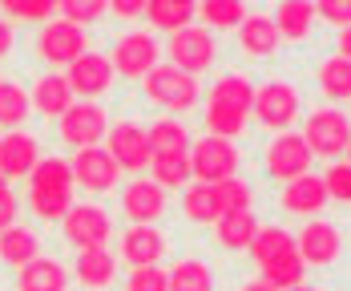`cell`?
Masks as SVG:
<instances>
[{"mask_svg":"<svg viewBox=\"0 0 351 291\" xmlns=\"http://www.w3.org/2000/svg\"><path fill=\"white\" fill-rule=\"evenodd\" d=\"M214 235H218V243L226 247V251H243L250 247V239L258 235V222L250 211H239V215H222L214 222Z\"/></svg>","mask_w":351,"mask_h":291,"instance_id":"obj_28","label":"cell"},{"mask_svg":"<svg viewBox=\"0 0 351 291\" xmlns=\"http://www.w3.org/2000/svg\"><path fill=\"white\" fill-rule=\"evenodd\" d=\"M0 259L8 263V267H29L33 259H40V239H36L29 226H8L4 235H0Z\"/></svg>","mask_w":351,"mask_h":291,"instance_id":"obj_25","label":"cell"},{"mask_svg":"<svg viewBox=\"0 0 351 291\" xmlns=\"http://www.w3.org/2000/svg\"><path fill=\"white\" fill-rule=\"evenodd\" d=\"M271 21L279 29V40H303L315 25V4L311 0H282Z\"/></svg>","mask_w":351,"mask_h":291,"instance_id":"obj_23","label":"cell"},{"mask_svg":"<svg viewBox=\"0 0 351 291\" xmlns=\"http://www.w3.org/2000/svg\"><path fill=\"white\" fill-rule=\"evenodd\" d=\"M339 57L351 61V29H339Z\"/></svg>","mask_w":351,"mask_h":291,"instance_id":"obj_47","label":"cell"},{"mask_svg":"<svg viewBox=\"0 0 351 291\" xmlns=\"http://www.w3.org/2000/svg\"><path fill=\"white\" fill-rule=\"evenodd\" d=\"M291 291H315V288H307V283H299V288H291Z\"/></svg>","mask_w":351,"mask_h":291,"instance_id":"obj_49","label":"cell"},{"mask_svg":"<svg viewBox=\"0 0 351 291\" xmlns=\"http://www.w3.org/2000/svg\"><path fill=\"white\" fill-rule=\"evenodd\" d=\"M29 207L36 218H65L73 211V190H29Z\"/></svg>","mask_w":351,"mask_h":291,"instance_id":"obj_38","label":"cell"},{"mask_svg":"<svg viewBox=\"0 0 351 291\" xmlns=\"http://www.w3.org/2000/svg\"><path fill=\"white\" fill-rule=\"evenodd\" d=\"M319 89H323V97H331V102H351V61H343L339 53L327 57V61L319 65Z\"/></svg>","mask_w":351,"mask_h":291,"instance_id":"obj_30","label":"cell"},{"mask_svg":"<svg viewBox=\"0 0 351 291\" xmlns=\"http://www.w3.org/2000/svg\"><path fill=\"white\" fill-rule=\"evenodd\" d=\"M239 45L250 57H271L279 49V29L267 12H246V21L239 25Z\"/></svg>","mask_w":351,"mask_h":291,"instance_id":"obj_20","label":"cell"},{"mask_svg":"<svg viewBox=\"0 0 351 291\" xmlns=\"http://www.w3.org/2000/svg\"><path fill=\"white\" fill-rule=\"evenodd\" d=\"M109 158L121 166V170H141L154 154H149V138H145V126L138 121H117L109 126Z\"/></svg>","mask_w":351,"mask_h":291,"instance_id":"obj_12","label":"cell"},{"mask_svg":"<svg viewBox=\"0 0 351 291\" xmlns=\"http://www.w3.org/2000/svg\"><path fill=\"white\" fill-rule=\"evenodd\" d=\"M29 190H73V166L65 158H40L29 174Z\"/></svg>","mask_w":351,"mask_h":291,"instance_id":"obj_32","label":"cell"},{"mask_svg":"<svg viewBox=\"0 0 351 291\" xmlns=\"http://www.w3.org/2000/svg\"><path fill=\"white\" fill-rule=\"evenodd\" d=\"M239 291H275L271 283H263V279H250V283H243Z\"/></svg>","mask_w":351,"mask_h":291,"instance_id":"obj_48","label":"cell"},{"mask_svg":"<svg viewBox=\"0 0 351 291\" xmlns=\"http://www.w3.org/2000/svg\"><path fill=\"white\" fill-rule=\"evenodd\" d=\"M29 109H33L29 89L0 77V126H21V121L29 117Z\"/></svg>","mask_w":351,"mask_h":291,"instance_id":"obj_34","label":"cell"},{"mask_svg":"<svg viewBox=\"0 0 351 291\" xmlns=\"http://www.w3.org/2000/svg\"><path fill=\"white\" fill-rule=\"evenodd\" d=\"M61 222H65V239H69L77 251H97V247H106L109 235H113V222H109V215L101 211V207H93V202L73 207Z\"/></svg>","mask_w":351,"mask_h":291,"instance_id":"obj_6","label":"cell"},{"mask_svg":"<svg viewBox=\"0 0 351 291\" xmlns=\"http://www.w3.org/2000/svg\"><path fill=\"white\" fill-rule=\"evenodd\" d=\"M36 53H40L45 61H53V65H73L77 57L89 53V49H85V29L69 25L65 16H61V21H49V25H40V33H36Z\"/></svg>","mask_w":351,"mask_h":291,"instance_id":"obj_7","label":"cell"},{"mask_svg":"<svg viewBox=\"0 0 351 291\" xmlns=\"http://www.w3.org/2000/svg\"><path fill=\"white\" fill-rule=\"evenodd\" d=\"M267 130H287L299 117V89L291 81H267L254 89V109H250Z\"/></svg>","mask_w":351,"mask_h":291,"instance_id":"obj_5","label":"cell"},{"mask_svg":"<svg viewBox=\"0 0 351 291\" xmlns=\"http://www.w3.org/2000/svg\"><path fill=\"white\" fill-rule=\"evenodd\" d=\"M4 12L16 21H45L53 16V0H4Z\"/></svg>","mask_w":351,"mask_h":291,"instance_id":"obj_41","label":"cell"},{"mask_svg":"<svg viewBox=\"0 0 351 291\" xmlns=\"http://www.w3.org/2000/svg\"><path fill=\"white\" fill-rule=\"evenodd\" d=\"M4 182H8V178H4V174H0V190H8V186H4Z\"/></svg>","mask_w":351,"mask_h":291,"instance_id":"obj_50","label":"cell"},{"mask_svg":"<svg viewBox=\"0 0 351 291\" xmlns=\"http://www.w3.org/2000/svg\"><path fill=\"white\" fill-rule=\"evenodd\" d=\"M149 166H154V182L166 190V186H190L194 178V170H190V150L186 154H158V158H149Z\"/></svg>","mask_w":351,"mask_h":291,"instance_id":"obj_33","label":"cell"},{"mask_svg":"<svg viewBox=\"0 0 351 291\" xmlns=\"http://www.w3.org/2000/svg\"><path fill=\"white\" fill-rule=\"evenodd\" d=\"M194 4L190 0H149L145 4V21L154 25V29H166V33H178V29H186L190 21H194Z\"/></svg>","mask_w":351,"mask_h":291,"instance_id":"obj_27","label":"cell"},{"mask_svg":"<svg viewBox=\"0 0 351 291\" xmlns=\"http://www.w3.org/2000/svg\"><path fill=\"white\" fill-rule=\"evenodd\" d=\"M331 198H327V186L319 174H303V178L287 182L282 186V211H291V215H319L323 207H327Z\"/></svg>","mask_w":351,"mask_h":291,"instance_id":"obj_18","label":"cell"},{"mask_svg":"<svg viewBox=\"0 0 351 291\" xmlns=\"http://www.w3.org/2000/svg\"><path fill=\"white\" fill-rule=\"evenodd\" d=\"M16 226V194L12 190H0V235Z\"/></svg>","mask_w":351,"mask_h":291,"instance_id":"obj_44","label":"cell"},{"mask_svg":"<svg viewBox=\"0 0 351 291\" xmlns=\"http://www.w3.org/2000/svg\"><path fill=\"white\" fill-rule=\"evenodd\" d=\"M125 291H170V271L158 267H134L130 279H125Z\"/></svg>","mask_w":351,"mask_h":291,"instance_id":"obj_39","label":"cell"},{"mask_svg":"<svg viewBox=\"0 0 351 291\" xmlns=\"http://www.w3.org/2000/svg\"><path fill=\"white\" fill-rule=\"evenodd\" d=\"M214 207H218V218L222 215H239V211H250V186H246L239 174L226 182H214Z\"/></svg>","mask_w":351,"mask_h":291,"instance_id":"obj_36","label":"cell"},{"mask_svg":"<svg viewBox=\"0 0 351 291\" xmlns=\"http://www.w3.org/2000/svg\"><path fill=\"white\" fill-rule=\"evenodd\" d=\"M315 16H323L327 25L351 29V0H323V4H315Z\"/></svg>","mask_w":351,"mask_h":291,"instance_id":"obj_43","label":"cell"},{"mask_svg":"<svg viewBox=\"0 0 351 291\" xmlns=\"http://www.w3.org/2000/svg\"><path fill=\"white\" fill-rule=\"evenodd\" d=\"M214 53H218V45H214L210 29H198V25H186V29H178L170 33V57H174V65L182 73H202L210 69Z\"/></svg>","mask_w":351,"mask_h":291,"instance_id":"obj_9","label":"cell"},{"mask_svg":"<svg viewBox=\"0 0 351 291\" xmlns=\"http://www.w3.org/2000/svg\"><path fill=\"white\" fill-rule=\"evenodd\" d=\"M29 102H33V109H40L45 117H61V113L73 106V89H69V81H65L61 73H45V77L33 85Z\"/></svg>","mask_w":351,"mask_h":291,"instance_id":"obj_22","label":"cell"},{"mask_svg":"<svg viewBox=\"0 0 351 291\" xmlns=\"http://www.w3.org/2000/svg\"><path fill=\"white\" fill-rule=\"evenodd\" d=\"M121 207H125V215H130L134 226H154L162 218V211H166V190L154 178H138V182L125 186Z\"/></svg>","mask_w":351,"mask_h":291,"instance_id":"obj_15","label":"cell"},{"mask_svg":"<svg viewBox=\"0 0 351 291\" xmlns=\"http://www.w3.org/2000/svg\"><path fill=\"white\" fill-rule=\"evenodd\" d=\"M182 211L194 222H218V207H214V186L206 182H190L182 194Z\"/></svg>","mask_w":351,"mask_h":291,"instance_id":"obj_35","label":"cell"},{"mask_svg":"<svg viewBox=\"0 0 351 291\" xmlns=\"http://www.w3.org/2000/svg\"><path fill=\"white\" fill-rule=\"evenodd\" d=\"M267 174L279 182H295L311 174V150L303 142V134H279L267 146Z\"/></svg>","mask_w":351,"mask_h":291,"instance_id":"obj_10","label":"cell"},{"mask_svg":"<svg viewBox=\"0 0 351 291\" xmlns=\"http://www.w3.org/2000/svg\"><path fill=\"white\" fill-rule=\"evenodd\" d=\"M65 81H69L73 97L81 93V97H97V93H106L109 85H113V61L101 57V53H85V57H77L65 73Z\"/></svg>","mask_w":351,"mask_h":291,"instance_id":"obj_16","label":"cell"},{"mask_svg":"<svg viewBox=\"0 0 351 291\" xmlns=\"http://www.w3.org/2000/svg\"><path fill=\"white\" fill-rule=\"evenodd\" d=\"M158 65V40L154 33H125L113 45V69L125 77H145Z\"/></svg>","mask_w":351,"mask_h":291,"instance_id":"obj_14","label":"cell"},{"mask_svg":"<svg viewBox=\"0 0 351 291\" xmlns=\"http://www.w3.org/2000/svg\"><path fill=\"white\" fill-rule=\"evenodd\" d=\"M246 251H250V259H254L258 267H267V263H275V259L295 251V235L282 231V226H258V235L250 239Z\"/></svg>","mask_w":351,"mask_h":291,"instance_id":"obj_26","label":"cell"},{"mask_svg":"<svg viewBox=\"0 0 351 291\" xmlns=\"http://www.w3.org/2000/svg\"><path fill=\"white\" fill-rule=\"evenodd\" d=\"M323 186H327V198L351 202V166L348 162H331L327 174H323Z\"/></svg>","mask_w":351,"mask_h":291,"instance_id":"obj_40","label":"cell"},{"mask_svg":"<svg viewBox=\"0 0 351 291\" xmlns=\"http://www.w3.org/2000/svg\"><path fill=\"white\" fill-rule=\"evenodd\" d=\"M198 16L214 29H239L246 21V8L239 0H206V4H198Z\"/></svg>","mask_w":351,"mask_h":291,"instance_id":"obj_37","label":"cell"},{"mask_svg":"<svg viewBox=\"0 0 351 291\" xmlns=\"http://www.w3.org/2000/svg\"><path fill=\"white\" fill-rule=\"evenodd\" d=\"M145 138H149V154H154V158H158V154H186V150H190V134H186V126H182L178 117L154 121V126L145 130Z\"/></svg>","mask_w":351,"mask_h":291,"instance_id":"obj_29","label":"cell"},{"mask_svg":"<svg viewBox=\"0 0 351 291\" xmlns=\"http://www.w3.org/2000/svg\"><path fill=\"white\" fill-rule=\"evenodd\" d=\"M348 166H351V146H348Z\"/></svg>","mask_w":351,"mask_h":291,"instance_id":"obj_51","label":"cell"},{"mask_svg":"<svg viewBox=\"0 0 351 291\" xmlns=\"http://www.w3.org/2000/svg\"><path fill=\"white\" fill-rule=\"evenodd\" d=\"M106 134H109V117L97 102H81V106L73 102V106L61 113V138L69 146H77V150L97 146Z\"/></svg>","mask_w":351,"mask_h":291,"instance_id":"obj_8","label":"cell"},{"mask_svg":"<svg viewBox=\"0 0 351 291\" xmlns=\"http://www.w3.org/2000/svg\"><path fill=\"white\" fill-rule=\"evenodd\" d=\"M113 12L117 16H138V12H145V4L141 0H113Z\"/></svg>","mask_w":351,"mask_h":291,"instance_id":"obj_45","label":"cell"},{"mask_svg":"<svg viewBox=\"0 0 351 291\" xmlns=\"http://www.w3.org/2000/svg\"><path fill=\"white\" fill-rule=\"evenodd\" d=\"M170 291H214V275L202 259H178L170 267Z\"/></svg>","mask_w":351,"mask_h":291,"instance_id":"obj_31","label":"cell"},{"mask_svg":"<svg viewBox=\"0 0 351 291\" xmlns=\"http://www.w3.org/2000/svg\"><path fill=\"white\" fill-rule=\"evenodd\" d=\"M73 166V182H81L85 190H113L117 178H121V166L109 158V150L101 146H89V150H77Z\"/></svg>","mask_w":351,"mask_h":291,"instance_id":"obj_13","label":"cell"},{"mask_svg":"<svg viewBox=\"0 0 351 291\" xmlns=\"http://www.w3.org/2000/svg\"><path fill=\"white\" fill-rule=\"evenodd\" d=\"M295 247H299V259H303V263H311V267H327L335 255L343 251V235H339L335 222H327V218H311V222L299 231Z\"/></svg>","mask_w":351,"mask_h":291,"instance_id":"obj_11","label":"cell"},{"mask_svg":"<svg viewBox=\"0 0 351 291\" xmlns=\"http://www.w3.org/2000/svg\"><path fill=\"white\" fill-rule=\"evenodd\" d=\"M61 12H65V21H69V25L85 29L89 21H97V16L106 12V4H101V0H89V4H81V0H65V4H61Z\"/></svg>","mask_w":351,"mask_h":291,"instance_id":"obj_42","label":"cell"},{"mask_svg":"<svg viewBox=\"0 0 351 291\" xmlns=\"http://www.w3.org/2000/svg\"><path fill=\"white\" fill-rule=\"evenodd\" d=\"M36 162H40V158H36V142L25 130H12V134L0 138V174H4V178H25V174H33Z\"/></svg>","mask_w":351,"mask_h":291,"instance_id":"obj_19","label":"cell"},{"mask_svg":"<svg viewBox=\"0 0 351 291\" xmlns=\"http://www.w3.org/2000/svg\"><path fill=\"white\" fill-rule=\"evenodd\" d=\"M250 109H254V85L246 81L243 73H226V77L214 81V89H210L206 130H210L214 138H234V134L246 130Z\"/></svg>","mask_w":351,"mask_h":291,"instance_id":"obj_1","label":"cell"},{"mask_svg":"<svg viewBox=\"0 0 351 291\" xmlns=\"http://www.w3.org/2000/svg\"><path fill=\"white\" fill-rule=\"evenodd\" d=\"M145 93H149V102H158L162 109H190L198 102V81L190 77V73H182L178 65H154V69L145 73Z\"/></svg>","mask_w":351,"mask_h":291,"instance_id":"obj_4","label":"cell"},{"mask_svg":"<svg viewBox=\"0 0 351 291\" xmlns=\"http://www.w3.org/2000/svg\"><path fill=\"white\" fill-rule=\"evenodd\" d=\"M8 49H12V29H8V21L0 16V57H4Z\"/></svg>","mask_w":351,"mask_h":291,"instance_id":"obj_46","label":"cell"},{"mask_svg":"<svg viewBox=\"0 0 351 291\" xmlns=\"http://www.w3.org/2000/svg\"><path fill=\"white\" fill-rule=\"evenodd\" d=\"M166 255V235L158 226H130L121 239V259L130 267H158V259Z\"/></svg>","mask_w":351,"mask_h":291,"instance_id":"obj_17","label":"cell"},{"mask_svg":"<svg viewBox=\"0 0 351 291\" xmlns=\"http://www.w3.org/2000/svg\"><path fill=\"white\" fill-rule=\"evenodd\" d=\"M190 170H194V178L214 186V182H226L234 178V170H239V150L230 138H198V142L190 146Z\"/></svg>","mask_w":351,"mask_h":291,"instance_id":"obj_3","label":"cell"},{"mask_svg":"<svg viewBox=\"0 0 351 291\" xmlns=\"http://www.w3.org/2000/svg\"><path fill=\"white\" fill-rule=\"evenodd\" d=\"M303 142L311 154H323V158H339L343 150L351 146V121L348 113H339V109H315V113H307V121H303Z\"/></svg>","mask_w":351,"mask_h":291,"instance_id":"obj_2","label":"cell"},{"mask_svg":"<svg viewBox=\"0 0 351 291\" xmlns=\"http://www.w3.org/2000/svg\"><path fill=\"white\" fill-rule=\"evenodd\" d=\"M73 275L81 279V288L101 291V288H109L113 275H117V259H113L106 247H97V251H77V267H73Z\"/></svg>","mask_w":351,"mask_h":291,"instance_id":"obj_24","label":"cell"},{"mask_svg":"<svg viewBox=\"0 0 351 291\" xmlns=\"http://www.w3.org/2000/svg\"><path fill=\"white\" fill-rule=\"evenodd\" d=\"M16 288L21 291H69V271H65L57 259H45V255H40L29 267H21Z\"/></svg>","mask_w":351,"mask_h":291,"instance_id":"obj_21","label":"cell"}]
</instances>
